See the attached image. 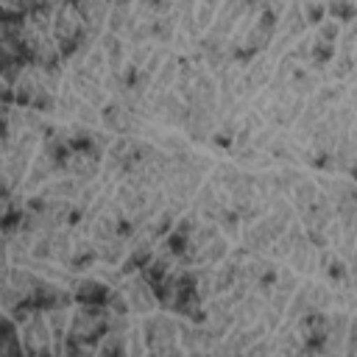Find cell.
<instances>
[{
  "mask_svg": "<svg viewBox=\"0 0 357 357\" xmlns=\"http://www.w3.org/2000/svg\"><path fill=\"white\" fill-rule=\"evenodd\" d=\"M187 117H190V103L184 98H178L176 92H167L165 103H162L159 123H165V126H187Z\"/></svg>",
  "mask_w": 357,
  "mask_h": 357,
  "instance_id": "1",
  "label": "cell"
},
{
  "mask_svg": "<svg viewBox=\"0 0 357 357\" xmlns=\"http://www.w3.org/2000/svg\"><path fill=\"white\" fill-rule=\"evenodd\" d=\"M126 298H128V304H131L137 312H151L153 304H156L151 287H148L145 282H139V279H131V282L126 284Z\"/></svg>",
  "mask_w": 357,
  "mask_h": 357,
  "instance_id": "2",
  "label": "cell"
},
{
  "mask_svg": "<svg viewBox=\"0 0 357 357\" xmlns=\"http://www.w3.org/2000/svg\"><path fill=\"white\" fill-rule=\"evenodd\" d=\"M321 195V190H318V184L312 181V178H301L293 190H290V198H293V206L296 209H301V212H307L312 204H315V198Z\"/></svg>",
  "mask_w": 357,
  "mask_h": 357,
  "instance_id": "3",
  "label": "cell"
},
{
  "mask_svg": "<svg viewBox=\"0 0 357 357\" xmlns=\"http://www.w3.org/2000/svg\"><path fill=\"white\" fill-rule=\"evenodd\" d=\"M226 251H229V248H226V237L218 234L212 243H206L204 248L195 251V259H198V265H218V262L226 257Z\"/></svg>",
  "mask_w": 357,
  "mask_h": 357,
  "instance_id": "4",
  "label": "cell"
},
{
  "mask_svg": "<svg viewBox=\"0 0 357 357\" xmlns=\"http://www.w3.org/2000/svg\"><path fill=\"white\" fill-rule=\"evenodd\" d=\"M95 251L106 262H120L123 254H126V243L114 234V237H106V240H95Z\"/></svg>",
  "mask_w": 357,
  "mask_h": 357,
  "instance_id": "5",
  "label": "cell"
},
{
  "mask_svg": "<svg viewBox=\"0 0 357 357\" xmlns=\"http://www.w3.org/2000/svg\"><path fill=\"white\" fill-rule=\"evenodd\" d=\"M307 290V298H310V312H324L329 304H332V290L326 284H304Z\"/></svg>",
  "mask_w": 357,
  "mask_h": 357,
  "instance_id": "6",
  "label": "cell"
},
{
  "mask_svg": "<svg viewBox=\"0 0 357 357\" xmlns=\"http://www.w3.org/2000/svg\"><path fill=\"white\" fill-rule=\"evenodd\" d=\"M173 31H176V22L170 20V17H153L151 20V36L156 39V42H170L173 39Z\"/></svg>",
  "mask_w": 357,
  "mask_h": 357,
  "instance_id": "7",
  "label": "cell"
},
{
  "mask_svg": "<svg viewBox=\"0 0 357 357\" xmlns=\"http://www.w3.org/2000/svg\"><path fill=\"white\" fill-rule=\"evenodd\" d=\"M337 36H340V25H337V22L324 20V22L318 25V39H321V45H332V42H337Z\"/></svg>",
  "mask_w": 357,
  "mask_h": 357,
  "instance_id": "8",
  "label": "cell"
},
{
  "mask_svg": "<svg viewBox=\"0 0 357 357\" xmlns=\"http://www.w3.org/2000/svg\"><path fill=\"white\" fill-rule=\"evenodd\" d=\"M351 64H354V56H351V53H340V56L335 59V67H332L335 78H343V75H349V73H351Z\"/></svg>",
  "mask_w": 357,
  "mask_h": 357,
  "instance_id": "9",
  "label": "cell"
}]
</instances>
